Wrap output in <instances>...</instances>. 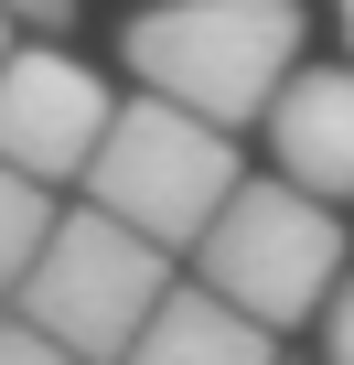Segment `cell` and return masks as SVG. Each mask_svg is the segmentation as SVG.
Segmentation results:
<instances>
[{"mask_svg": "<svg viewBox=\"0 0 354 365\" xmlns=\"http://www.w3.org/2000/svg\"><path fill=\"white\" fill-rule=\"evenodd\" d=\"M129 76L226 129L269 118L301 76V0H161L129 22Z\"/></svg>", "mask_w": 354, "mask_h": 365, "instance_id": "6da1fadb", "label": "cell"}, {"mask_svg": "<svg viewBox=\"0 0 354 365\" xmlns=\"http://www.w3.org/2000/svg\"><path fill=\"white\" fill-rule=\"evenodd\" d=\"M236 140H226V118H204V108H183V97H129L118 118H108V140H97V161H86V205H108V215H129L140 237H161L172 258H194L204 247V226L236 205Z\"/></svg>", "mask_w": 354, "mask_h": 365, "instance_id": "7a4b0ae2", "label": "cell"}, {"mask_svg": "<svg viewBox=\"0 0 354 365\" xmlns=\"http://www.w3.org/2000/svg\"><path fill=\"white\" fill-rule=\"evenodd\" d=\"M172 301V247L161 237H140L129 215H108V205H76V215H54V237H43V258H33V279L11 290V312L22 322H43L54 344H76L86 365H129V344L150 333V312Z\"/></svg>", "mask_w": 354, "mask_h": 365, "instance_id": "3957f363", "label": "cell"}, {"mask_svg": "<svg viewBox=\"0 0 354 365\" xmlns=\"http://www.w3.org/2000/svg\"><path fill=\"white\" fill-rule=\"evenodd\" d=\"M194 269H204V290H226L269 333L322 322V301L343 290V215L311 194V182H290V172L279 182H236V205L204 226Z\"/></svg>", "mask_w": 354, "mask_h": 365, "instance_id": "277c9868", "label": "cell"}, {"mask_svg": "<svg viewBox=\"0 0 354 365\" xmlns=\"http://www.w3.org/2000/svg\"><path fill=\"white\" fill-rule=\"evenodd\" d=\"M108 118H118L108 86L76 54H54V43H22L0 65V161H22L33 182H86Z\"/></svg>", "mask_w": 354, "mask_h": 365, "instance_id": "5b68a950", "label": "cell"}, {"mask_svg": "<svg viewBox=\"0 0 354 365\" xmlns=\"http://www.w3.org/2000/svg\"><path fill=\"white\" fill-rule=\"evenodd\" d=\"M269 150L322 205H354V65H301L269 108Z\"/></svg>", "mask_w": 354, "mask_h": 365, "instance_id": "8992f818", "label": "cell"}, {"mask_svg": "<svg viewBox=\"0 0 354 365\" xmlns=\"http://www.w3.org/2000/svg\"><path fill=\"white\" fill-rule=\"evenodd\" d=\"M129 365H279L269 354V322L258 312H236L226 290H172L161 312H150V333L129 344Z\"/></svg>", "mask_w": 354, "mask_h": 365, "instance_id": "52a82bcc", "label": "cell"}, {"mask_svg": "<svg viewBox=\"0 0 354 365\" xmlns=\"http://www.w3.org/2000/svg\"><path fill=\"white\" fill-rule=\"evenodd\" d=\"M43 237H54V182H33L22 161H0V301L33 279Z\"/></svg>", "mask_w": 354, "mask_h": 365, "instance_id": "ba28073f", "label": "cell"}, {"mask_svg": "<svg viewBox=\"0 0 354 365\" xmlns=\"http://www.w3.org/2000/svg\"><path fill=\"white\" fill-rule=\"evenodd\" d=\"M0 365H86V354H76V344H54L43 322H22V312H11V322H0Z\"/></svg>", "mask_w": 354, "mask_h": 365, "instance_id": "9c48e42d", "label": "cell"}, {"mask_svg": "<svg viewBox=\"0 0 354 365\" xmlns=\"http://www.w3.org/2000/svg\"><path fill=\"white\" fill-rule=\"evenodd\" d=\"M322 344H333L322 365H354V279H343V290L322 301Z\"/></svg>", "mask_w": 354, "mask_h": 365, "instance_id": "30bf717a", "label": "cell"}, {"mask_svg": "<svg viewBox=\"0 0 354 365\" xmlns=\"http://www.w3.org/2000/svg\"><path fill=\"white\" fill-rule=\"evenodd\" d=\"M0 11L33 22V33H65V22H76V0H0Z\"/></svg>", "mask_w": 354, "mask_h": 365, "instance_id": "8fae6325", "label": "cell"}, {"mask_svg": "<svg viewBox=\"0 0 354 365\" xmlns=\"http://www.w3.org/2000/svg\"><path fill=\"white\" fill-rule=\"evenodd\" d=\"M11 54H22V43H11V11H0V65H11Z\"/></svg>", "mask_w": 354, "mask_h": 365, "instance_id": "7c38bea8", "label": "cell"}, {"mask_svg": "<svg viewBox=\"0 0 354 365\" xmlns=\"http://www.w3.org/2000/svg\"><path fill=\"white\" fill-rule=\"evenodd\" d=\"M343 43H354V0H343Z\"/></svg>", "mask_w": 354, "mask_h": 365, "instance_id": "4fadbf2b", "label": "cell"}]
</instances>
